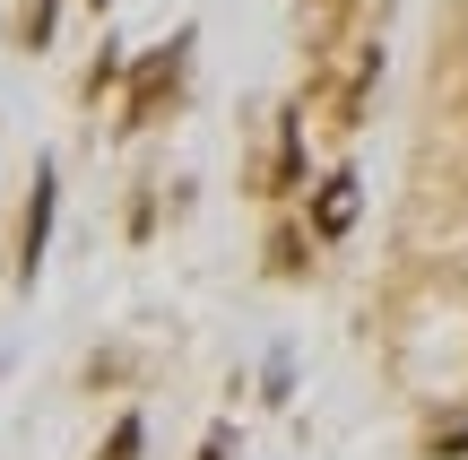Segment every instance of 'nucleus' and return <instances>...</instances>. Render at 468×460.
Listing matches in <instances>:
<instances>
[{"instance_id":"obj_1","label":"nucleus","mask_w":468,"mask_h":460,"mask_svg":"<svg viewBox=\"0 0 468 460\" xmlns=\"http://www.w3.org/2000/svg\"><path fill=\"white\" fill-rule=\"evenodd\" d=\"M174 70H183V44H174V52H156V61L139 70V87H131V113H122V122H148L156 104L174 96Z\"/></svg>"},{"instance_id":"obj_2","label":"nucleus","mask_w":468,"mask_h":460,"mask_svg":"<svg viewBox=\"0 0 468 460\" xmlns=\"http://www.w3.org/2000/svg\"><path fill=\"white\" fill-rule=\"evenodd\" d=\"M44 226H52V174L35 183V209H27V243H17V287H35V270H44Z\"/></svg>"},{"instance_id":"obj_3","label":"nucleus","mask_w":468,"mask_h":460,"mask_svg":"<svg viewBox=\"0 0 468 460\" xmlns=\"http://www.w3.org/2000/svg\"><path fill=\"white\" fill-rule=\"evenodd\" d=\"M313 226H321V235H347V226H356V174H330V183H321Z\"/></svg>"},{"instance_id":"obj_4","label":"nucleus","mask_w":468,"mask_h":460,"mask_svg":"<svg viewBox=\"0 0 468 460\" xmlns=\"http://www.w3.org/2000/svg\"><path fill=\"white\" fill-rule=\"evenodd\" d=\"M52 44V0H27V52Z\"/></svg>"},{"instance_id":"obj_5","label":"nucleus","mask_w":468,"mask_h":460,"mask_svg":"<svg viewBox=\"0 0 468 460\" xmlns=\"http://www.w3.org/2000/svg\"><path fill=\"white\" fill-rule=\"evenodd\" d=\"M104 460H139V417H122L113 444H104Z\"/></svg>"}]
</instances>
